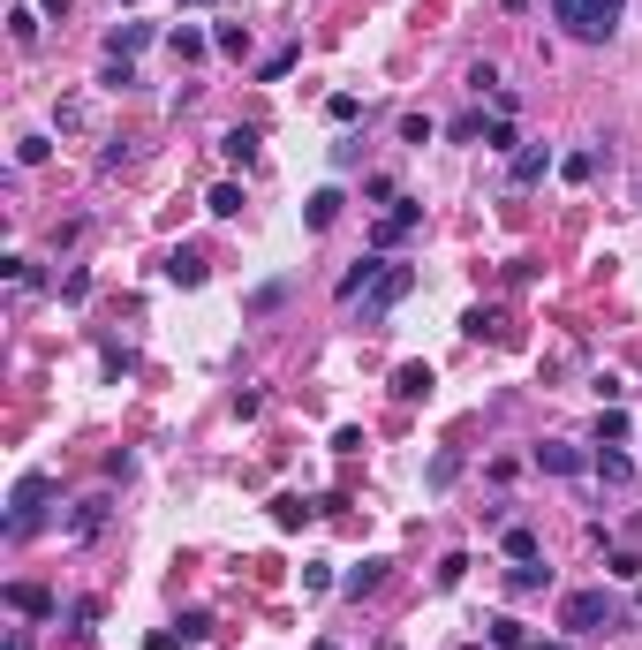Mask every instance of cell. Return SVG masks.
I'll use <instances>...</instances> for the list:
<instances>
[{"label": "cell", "instance_id": "obj_1", "mask_svg": "<svg viewBox=\"0 0 642 650\" xmlns=\"http://www.w3.org/2000/svg\"><path fill=\"white\" fill-rule=\"evenodd\" d=\"M552 16H559V31H567V38H582V46H605V38L620 31L627 0H552Z\"/></svg>", "mask_w": 642, "mask_h": 650}, {"label": "cell", "instance_id": "obj_2", "mask_svg": "<svg viewBox=\"0 0 642 650\" xmlns=\"http://www.w3.org/2000/svg\"><path fill=\"white\" fill-rule=\"evenodd\" d=\"M559 628L575 635V643L605 635L612 628V598H605V590H575V598H559Z\"/></svg>", "mask_w": 642, "mask_h": 650}, {"label": "cell", "instance_id": "obj_3", "mask_svg": "<svg viewBox=\"0 0 642 650\" xmlns=\"http://www.w3.org/2000/svg\"><path fill=\"white\" fill-rule=\"evenodd\" d=\"M46 499H53V477H38V469H31V477L16 484V507H8V537H31L38 522H46Z\"/></svg>", "mask_w": 642, "mask_h": 650}, {"label": "cell", "instance_id": "obj_4", "mask_svg": "<svg viewBox=\"0 0 642 650\" xmlns=\"http://www.w3.org/2000/svg\"><path fill=\"white\" fill-rule=\"evenodd\" d=\"M408 288H416V265H393V257H386V273H378V280H371V295H363V325H378Z\"/></svg>", "mask_w": 642, "mask_h": 650}, {"label": "cell", "instance_id": "obj_5", "mask_svg": "<svg viewBox=\"0 0 642 650\" xmlns=\"http://www.w3.org/2000/svg\"><path fill=\"white\" fill-rule=\"evenodd\" d=\"M416 220H423V205H416V197H393V212L371 227V242H378V250H393L401 235H416Z\"/></svg>", "mask_w": 642, "mask_h": 650}, {"label": "cell", "instance_id": "obj_6", "mask_svg": "<svg viewBox=\"0 0 642 650\" xmlns=\"http://www.w3.org/2000/svg\"><path fill=\"white\" fill-rule=\"evenodd\" d=\"M552 167H559V159H552V144H522V152L507 159V182H514V189H529V182H544Z\"/></svg>", "mask_w": 642, "mask_h": 650}, {"label": "cell", "instance_id": "obj_7", "mask_svg": "<svg viewBox=\"0 0 642 650\" xmlns=\"http://www.w3.org/2000/svg\"><path fill=\"white\" fill-rule=\"evenodd\" d=\"M597 454H582V446H567V439H544L537 446V469H552V477H582Z\"/></svg>", "mask_w": 642, "mask_h": 650}, {"label": "cell", "instance_id": "obj_8", "mask_svg": "<svg viewBox=\"0 0 642 650\" xmlns=\"http://www.w3.org/2000/svg\"><path fill=\"white\" fill-rule=\"evenodd\" d=\"M386 273V257H355L348 273H340V303H363V295H371V280Z\"/></svg>", "mask_w": 642, "mask_h": 650}, {"label": "cell", "instance_id": "obj_9", "mask_svg": "<svg viewBox=\"0 0 642 650\" xmlns=\"http://www.w3.org/2000/svg\"><path fill=\"white\" fill-rule=\"evenodd\" d=\"M136 46H152V23H114V31H106V53H114V61H129Z\"/></svg>", "mask_w": 642, "mask_h": 650}, {"label": "cell", "instance_id": "obj_10", "mask_svg": "<svg viewBox=\"0 0 642 650\" xmlns=\"http://www.w3.org/2000/svg\"><path fill=\"white\" fill-rule=\"evenodd\" d=\"M340 205H348L340 189H318V197H310V212H303V227H310V235H325V227L340 220Z\"/></svg>", "mask_w": 642, "mask_h": 650}, {"label": "cell", "instance_id": "obj_11", "mask_svg": "<svg viewBox=\"0 0 642 650\" xmlns=\"http://www.w3.org/2000/svg\"><path fill=\"white\" fill-rule=\"evenodd\" d=\"M167 280L174 288H204V257L197 250H167Z\"/></svg>", "mask_w": 642, "mask_h": 650}, {"label": "cell", "instance_id": "obj_12", "mask_svg": "<svg viewBox=\"0 0 642 650\" xmlns=\"http://www.w3.org/2000/svg\"><path fill=\"white\" fill-rule=\"evenodd\" d=\"M378 582H386V560H363V567H348V575H340V590H348V598H371Z\"/></svg>", "mask_w": 642, "mask_h": 650}, {"label": "cell", "instance_id": "obj_13", "mask_svg": "<svg viewBox=\"0 0 642 650\" xmlns=\"http://www.w3.org/2000/svg\"><path fill=\"white\" fill-rule=\"evenodd\" d=\"M393 394H401V401H423V394H431V363H401V371H393Z\"/></svg>", "mask_w": 642, "mask_h": 650}, {"label": "cell", "instance_id": "obj_14", "mask_svg": "<svg viewBox=\"0 0 642 650\" xmlns=\"http://www.w3.org/2000/svg\"><path fill=\"white\" fill-rule=\"evenodd\" d=\"M8 605H16V613H31V620H46V613H53V598L38 590V582H8Z\"/></svg>", "mask_w": 642, "mask_h": 650}, {"label": "cell", "instance_id": "obj_15", "mask_svg": "<svg viewBox=\"0 0 642 650\" xmlns=\"http://www.w3.org/2000/svg\"><path fill=\"white\" fill-rule=\"evenodd\" d=\"M544 582H552V567H537V560H514V567H507V590H514V598H529V590H544Z\"/></svg>", "mask_w": 642, "mask_h": 650}, {"label": "cell", "instance_id": "obj_16", "mask_svg": "<svg viewBox=\"0 0 642 650\" xmlns=\"http://www.w3.org/2000/svg\"><path fill=\"white\" fill-rule=\"evenodd\" d=\"M257 144H265L257 129H227V137H220V152L235 159V167H257Z\"/></svg>", "mask_w": 642, "mask_h": 650}, {"label": "cell", "instance_id": "obj_17", "mask_svg": "<svg viewBox=\"0 0 642 650\" xmlns=\"http://www.w3.org/2000/svg\"><path fill=\"white\" fill-rule=\"evenodd\" d=\"M106 530V499H84V507L68 514V537H99Z\"/></svg>", "mask_w": 642, "mask_h": 650}, {"label": "cell", "instance_id": "obj_18", "mask_svg": "<svg viewBox=\"0 0 642 650\" xmlns=\"http://www.w3.org/2000/svg\"><path fill=\"white\" fill-rule=\"evenodd\" d=\"M491 643H499V650H537V635H529L522 620H507V613H499V620H491Z\"/></svg>", "mask_w": 642, "mask_h": 650}, {"label": "cell", "instance_id": "obj_19", "mask_svg": "<svg viewBox=\"0 0 642 650\" xmlns=\"http://www.w3.org/2000/svg\"><path fill=\"white\" fill-rule=\"evenodd\" d=\"M167 46H174V61H197V53H204V31H197V23H174Z\"/></svg>", "mask_w": 642, "mask_h": 650}, {"label": "cell", "instance_id": "obj_20", "mask_svg": "<svg viewBox=\"0 0 642 650\" xmlns=\"http://www.w3.org/2000/svg\"><path fill=\"white\" fill-rule=\"evenodd\" d=\"M597 477H605V484H627V477H635V462H627V454H612V446H597Z\"/></svg>", "mask_w": 642, "mask_h": 650}, {"label": "cell", "instance_id": "obj_21", "mask_svg": "<svg viewBox=\"0 0 642 650\" xmlns=\"http://www.w3.org/2000/svg\"><path fill=\"white\" fill-rule=\"evenodd\" d=\"M204 212H212V220H235V212H242V189H235V182H220L212 197H204Z\"/></svg>", "mask_w": 642, "mask_h": 650}, {"label": "cell", "instance_id": "obj_22", "mask_svg": "<svg viewBox=\"0 0 642 650\" xmlns=\"http://www.w3.org/2000/svg\"><path fill=\"white\" fill-rule=\"evenodd\" d=\"M310 514H318V507H310V499H280V507H272V522H280V530H303Z\"/></svg>", "mask_w": 642, "mask_h": 650}, {"label": "cell", "instance_id": "obj_23", "mask_svg": "<svg viewBox=\"0 0 642 650\" xmlns=\"http://www.w3.org/2000/svg\"><path fill=\"white\" fill-rule=\"evenodd\" d=\"M431 137H439V121H431V114H401V144H431Z\"/></svg>", "mask_w": 642, "mask_h": 650}, {"label": "cell", "instance_id": "obj_24", "mask_svg": "<svg viewBox=\"0 0 642 650\" xmlns=\"http://www.w3.org/2000/svg\"><path fill=\"white\" fill-rule=\"evenodd\" d=\"M597 159H605V152H567V159H559V174H567V182H590Z\"/></svg>", "mask_w": 642, "mask_h": 650}, {"label": "cell", "instance_id": "obj_25", "mask_svg": "<svg viewBox=\"0 0 642 650\" xmlns=\"http://www.w3.org/2000/svg\"><path fill=\"white\" fill-rule=\"evenodd\" d=\"M507 560H537V530H522V522H514V530H507Z\"/></svg>", "mask_w": 642, "mask_h": 650}, {"label": "cell", "instance_id": "obj_26", "mask_svg": "<svg viewBox=\"0 0 642 650\" xmlns=\"http://www.w3.org/2000/svg\"><path fill=\"white\" fill-rule=\"evenodd\" d=\"M8 31H16V46H38V8H16V16H8Z\"/></svg>", "mask_w": 642, "mask_h": 650}, {"label": "cell", "instance_id": "obj_27", "mask_svg": "<svg viewBox=\"0 0 642 650\" xmlns=\"http://www.w3.org/2000/svg\"><path fill=\"white\" fill-rule=\"evenodd\" d=\"M212 46H220V53H250V31H242V23H220V31H212Z\"/></svg>", "mask_w": 642, "mask_h": 650}, {"label": "cell", "instance_id": "obj_28", "mask_svg": "<svg viewBox=\"0 0 642 650\" xmlns=\"http://www.w3.org/2000/svg\"><path fill=\"white\" fill-rule=\"evenodd\" d=\"M620 439H627V416L605 409V416H597V446H620Z\"/></svg>", "mask_w": 642, "mask_h": 650}, {"label": "cell", "instance_id": "obj_29", "mask_svg": "<svg viewBox=\"0 0 642 650\" xmlns=\"http://www.w3.org/2000/svg\"><path fill=\"white\" fill-rule=\"evenodd\" d=\"M605 575H612V582H642V560H635V552H612Z\"/></svg>", "mask_w": 642, "mask_h": 650}, {"label": "cell", "instance_id": "obj_30", "mask_svg": "<svg viewBox=\"0 0 642 650\" xmlns=\"http://www.w3.org/2000/svg\"><path fill=\"white\" fill-rule=\"evenodd\" d=\"M484 144H491V152H507V159L522 152V144H514V121H491V129H484Z\"/></svg>", "mask_w": 642, "mask_h": 650}, {"label": "cell", "instance_id": "obj_31", "mask_svg": "<svg viewBox=\"0 0 642 650\" xmlns=\"http://www.w3.org/2000/svg\"><path fill=\"white\" fill-rule=\"evenodd\" d=\"M280 303H288V280H272V288H257V295H250L257 318H265V310H280Z\"/></svg>", "mask_w": 642, "mask_h": 650}, {"label": "cell", "instance_id": "obj_32", "mask_svg": "<svg viewBox=\"0 0 642 650\" xmlns=\"http://www.w3.org/2000/svg\"><path fill=\"white\" fill-rule=\"evenodd\" d=\"M454 477H461V454H439V462H431V492H446Z\"/></svg>", "mask_w": 642, "mask_h": 650}, {"label": "cell", "instance_id": "obj_33", "mask_svg": "<svg viewBox=\"0 0 642 650\" xmlns=\"http://www.w3.org/2000/svg\"><path fill=\"white\" fill-rule=\"evenodd\" d=\"M484 129H491V121H484V114H461V121H454V129H446V137H454V144H469V137H484Z\"/></svg>", "mask_w": 642, "mask_h": 650}, {"label": "cell", "instance_id": "obj_34", "mask_svg": "<svg viewBox=\"0 0 642 650\" xmlns=\"http://www.w3.org/2000/svg\"><path fill=\"white\" fill-rule=\"evenodd\" d=\"M99 84H114V91H129V84H136V69H129V61H114V53H106V76H99Z\"/></svg>", "mask_w": 642, "mask_h": 650}, {"label": "cell", "instance_id": "obj_35", "mask_svg": "<svg viewBox=\"0 0 642 650\" xmlns=\"http://www.w3.org/2000/svg\"><path fill=\"white\" fill-rule=\"evenodd\" d=\"M288 69H295V46H280V53H265V69H257V76L272 84V76H288Z\"/></svg>", "mask_w": 642, "mask_h": 650}, {"label": "cell", "instance_id": "obj_36", "mask_svg": "<svg viewBox=\"0 0 642 650\" xmlns=\"http://www.w3.org/2000/svg\"><path fill=\"white\" fill-rule=\"evenodd\" d=\"M46 152H53L46 137H23V144H16V159H23V167H46Z\"/></svg>", "mask_w": 642, "mask_h": 650}, {"label": "cell", "instance_id": "obj_37", "mask_svg": "<svg viewBox=\"0 0 642 650\" xmlns=\"http://www.w3.org/2000/svg\"><path fill=\"white\" fill-rule=\"evenodd\" d=\"M325 114H333V121H355V114H363V99H355V91H340V99H325Z\"/></svg>", "mask_w": 642, "mask_h": 650}, {"label": "cell", "instance_id": "obj_38", "mask_svg": "<svg viewBox=\"0 0 642 650\" xmlns=\"http://www.w3.org/2000/svg\"><path fill=\"white\" fill-rule=\"evenodd\" d=\"M461 575H469V560H461V552H446V560H439V590H454Z\"/></svg>", "mask_w": 642, "mask_h": 650}, {"label": "cell", "instance_id": "obj_39", "mask_svg": "<svg viewBox=\"0 0 642 650\" xmlns=\"http://www.w3.org/2000/svg\"><path fill=\"white\" fill-rule=\"evenodd\" d=\"M212 635V613H182V643H204Z\"/></svg>", "mask_w": 642, "mask_h": 650}, {"label": "cell", "instance_id": "obj_40", "mask_svg": "<svg viewBox=\"0 0 642 650\" xmlns=\"http://www.w3.org/2000/svg\"><path fill=\"white\" fill-rule=\"evenodd\" d=\"M144 650H182V628H159V635H152Z\"/></svg>", "mask_w": 642, "mask_h": 650}, {"label": "cell", "instance_id": "obj_41", "mask_svg": "<svg viewBox=\"0 0 642 650\" xmlns=\"http://www.w3.org/2000/svg\"><path fill=\"white\" fill-rule=\"evenodd\" d=\"M68 8H76V0H38V16H68Z\"/></svg>", "mask_w": 642, "mask_h": 650}, {"label": "cell", "instance_id": "obj_42", "mask_svg": "<svg viewBox=\"0 0 642 650\" xmlns=\"http://www.w3.org/2000/svg\"><path fill=\"white\" fill-rule=\"evenodd\" d=\"M499 8H507V16H529V0H499Z\"/></svg>", "mask_w": 642, "mask_h": 650}, {"label": "cell", "instance_id": "obj_43", "mask_svg": "<svg viewBox=\"0 0 642 650\" xmlns=\"http://www.w3.org/2000/svg\"><path fill=\"white\" fill-rule=\"evenodd\" d=\"M8 650H31V635H8Z\"/></svg>", "mask_w": 642, "mask_h": 650}, {"label": "cell", "instance_id": "obj_44", "mask_svg": "<svg viewBox=\"0 0 642 650\" xmlns=\"http://www.w3.org/2000/svg\"><path fill=\"white\" fill-rule=\"evenodd\" d=\"M182 8H212V0H182Z\"/></svg>", "mask_w": 642, "mask_h": 650}, {"label": "cell", "instance_id": "obj_45", "mask_svg": "<svg viewBox=\"0 0 642 650\" xmlns=\"http://www.w3.org/2000/svg\"><path fill=\"white\" fill-rule=\"evenodd\" d=\"M537 650H567V643H537Z\"/></svg>", "mask_w": 642, "mask_h": 650}]
</instances>
